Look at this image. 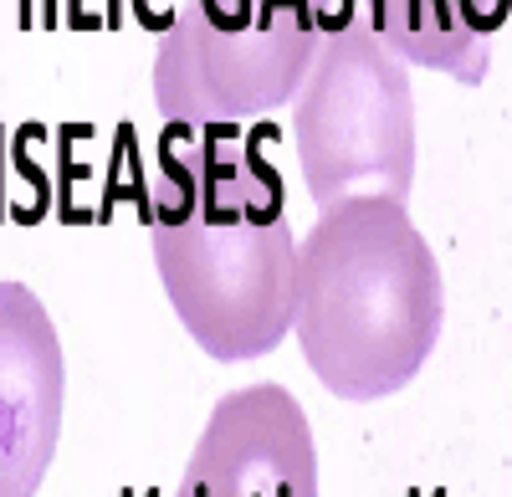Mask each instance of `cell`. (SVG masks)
Wrapping results in <instances>:
<instances>
[{"label":"cell","instance_id":"277c9868","mask_svg":"<svg viewBox=\"0 0 512 497\" xmlns=\"http://www.w3.org/2000/svg\"><path fill=\"white\" fill-rule=\"evenodd\" d=\"M318 41L303 0H185L154 57V103L180 129L262 118L297 98Z\"/></svg>","mask_w":512,"mask_h":497},{"label":"cell","instance_id":"7a4b0ae2","mask_svg":"<svg viewBox=\"0 0 512 497\" xmlns=\"http://www.w3.org/2000/svg\"><path fill=\"white\" fill-rule=\"evenodd\" d=\"M446 318L431 241L395 195H349L318 211L297 246V344L338 400L405 390Z\"/></svg>","mask_w":512,"mask_h":497},{"label":"cell","instance_id":"5b68a950","mask_svg":"<svg viewBox=\"0 0 512 497\" xmlns=\"http://www.w3.org/2000/svg\"><path fill=\"white\" fill-rule=\"evenodd\" d=\"M175 497H318L313 426L282 385L216 400Z\"/></svg>","mask_w":512,"mask_h":497},{"label":"cell","instance_id":"8992f818","mask_svg":"<svg viewBox=\"0 0 512 497\" xmlns=\"http://www.w3.org/2000/svg\"><path fill=\"white\" fill-rule=\"evenodd\" d=\"M62 339L26 282H0V497H36L62 436Z\"/></svg>","mask_w":512,"mask_h":497},{"label":"cell","instance_id":"3957f363","mask_svg":"<svg viewBox=\"0 0 512 497\" xmlns=\"http://www.w3.org/2000/svg\"><path fill=\"white\" fill-rule=\"evenodd\" d=\"M297 164L318 211L349 195L410 200L415 185V93L405 57L379 41L369 21H349L318 41L297 88Z\"/></svg>","mask_w":512,"mask_h":497},{"label":"cell","instance_id":"52a82bcc","mask_svg":"<svg viewBox=\"0 0 512 497\" xmlns=\"http://www.w3.org/2000/svg\"><path fill=\"white\" fill-rule=\"evenodd\" d=\"M369 26L390 52L405 62H420L431 72H446L456 82H482L492 62V36H482L466 21L461 0H364Z\"/></svg>","mask_w":512,"mask_h":497},{"label":"cell","instance_id":"ba28073f","mask_svg":"<svg viewBox=\"0 0 512 497\" xmlns=\"http://www.w3.org/2000/svg\"><path fill=\"white\" fill-rule=\"evenodd\" d=\"M461 11L482 36H492L502 26V16H507V0H461Z\"/></svg>","mask_w":512,"mask_h":497},{"label":"cell","instance_id":"6da1fadb","mask_svg":"<svg viewBox=\"0 0 512 497\" xmlns=\"http://www.w3.org/2000/svg\"><path fill=\"white\" fill-rule=\"evenodd\" d=\"M149 246L190 339L221 364L277 349L297 313V236L272 164L241 139L190 129L149 180Z\"/></svg>","mask_w":512,"mask_h":497}]
</instances>
